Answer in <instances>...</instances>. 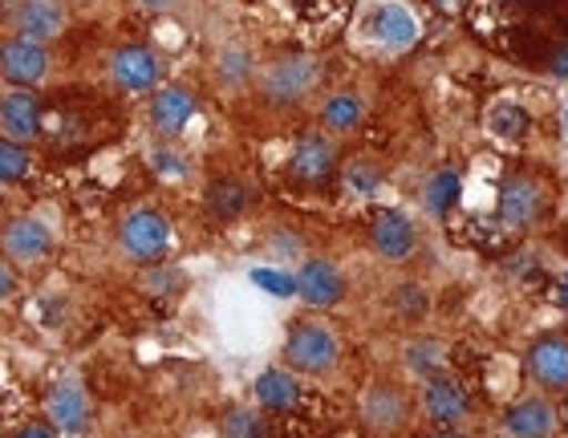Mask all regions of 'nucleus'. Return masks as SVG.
Wrapping results in <instances>:
<instances>
[{
    "instance_id": "c03bdc74",
    "label": "nucleus",
    "mask_w": 568,
    "mask_h": 438,
    "mask_svg": "<svg viewBox=\"0 0 568 438\" xmlns=\"http://www.w3.org/2000/svg\"><path fill=\"white\" fill-rule=\"evenodd\" d=\"M78 4H90V0H78Z\"/></svg>"
},
{
    "instance_id": "bb28decb",
    "label": "nucleus",
    "mask_w": 568,
    "mask_h": 438,
    "mask_svg": "<svg viewBox=\"0 0 568 438\" xmlns=\"http://www.w3.org/2000/svg\"><path fill=\"white\" fill-rule=\"evenodd\" d=\"M224 438H268V422H264L256 410H227L224 415Z\"/></svg>"
},
{
    "instance_id": "2f4dec72",
    "label": "nucleus",
    "mask_w": 568,
    "mask_h": 438,
    "mask_svg": "<svg viewBox=\"0 0 568 438\" xmlns=\"http://www.w3.org/2000/svg\"><path fill=\"white\" fill-rule=\"evenodd\" d=\"M179 281H183V276H179L175 268H154V273H146V288H151V293H175Z\"/></svg>"
},
{
    "instance_id": "b1692460",
    "label": "nucleus",
    "mask_w": 568,
    "mask_h": 438,
    "mask_svg": "<svg viewBox=\"0 0 568 438\" xmlns=\"http://www.w3.org/2000/svg\"><path fill=\"white\" fill-rule=\"evenodd\" d=\"M459 191H463L459 171H438V175H430V183H426V187H423V203H426V212L447 215L450 207L459 203Z\"/></svg>"
},
{
    "instance_id": "2eb2a0df",
    "label": "nucleus",
    "mask_w": 568,
    "mask_h": 438,
    "mask_svg": "<svg viewBox=\"0 0 568 438\" xmlns=\"http://www.w3.org/2000/svg\"><path fill=\"white\" fill-rule=\"evenodd\" d=\"M528 369H532V378L540 381L545 390H552V394L568 390V337L552 333V337L532 342V349H528Z\"/></svg>"
},
{
    "instance_id": "473e14b6",
    "label": "nucleus",
    "mask_w": 568,
    "mask_h": 438,
    "mask_svg": "<svg viewBox=\"0 0 568 438\" xmlns=\"http://www.w3.org/2000/svg\"><path fill=\"white\" fill-rule=\"evenodd\" d=\"M154 171H159V175H166V179H179V175H183V163H179L171 151H159V154H154Z\"/></svg>"
},
{
    "instance_id": "4c0bfd02",
    "label": "nucleus",
    "mask_w": 568,
    "mask_h": 438,
    "mask_svg": "<svg viewBox=\"0 0 568 438\" xmlns=\"http://www.w3.org/2000/svg\"><path fill=\"white\" fill-rule=\"evenodd\" d=\"M12 438H58V430H53V427H41V422H29V427H21Z\"/></svg>"
},
{
    "instance_id": "6e6552de",
    "label": "nucleus",
    "mask_w": 568,
    "mask_h": 438,
    "mask_svg": "<svg viewBox=\"0 0 568 438\" xmlns=\"http://www.w3.org/2000/svg\"><path fill=\"white\" fill-rule=\"evenodd\" d=\"M423 410L438 427H459L467 410H471V398L463 390V381L447 378V374H430L423 390Z\"/></svg>"
},
{
    "instance_id": "a211bd4d",
    "label": "nucleus",
    "mask_w": 568,
    "mask_h": 438,
    "mask_svg": "<svg viewBox=\"0 0 568 438\" xmlns=\"http://www.w3.org/2000/svg\"><path fill=\"white\" fill-rule=\"evenodd\" d=\"M362 422L369 430H382V435H390L406 422V398L398 386H374V390L362 398Z\"/></svg>"
},
{
    "instance_id": "423d86ee",
    "label": "nucleus",
    "mask_w": 568,
    "mask_h": 438,
    "mask_svg": "<svg viewBox=\"0 0 568 438\" xmlns=\"http://www.w3.org/2000/svg\"><path fill=\"white\" fill-rule=\"evenodd\" d=\"M545 215V187L528 175H508L499 187V220L508 227H532Z\"/></svg>"
},
{
    "instance_id": "f704fd0d",
    "label": "nucleus",
    "mask_w": 568,
    "mask_h": 438,
    "mask_svg": "<svg viewBox=\"0 0 568 438\" xmlns=\"http://www.w3.org/2000/svg\"><path fill=\"white\" fill-rule=\"evenodd\" d=\"M273 248H276V256H281V261H293V256H301V240H288V236H276L273 240Z\"/></svg>"
},
{
    "instance_id": "6ab92c4d",
    "label": "nucleus",
    "mask_w": 568,
    "mask_h": 438,
    "mask_svg": "<svg viewBox=\"0 0 568 438\" xmlns=\"http://www.w3.org/2000/svg\"><path fill=\"white\" fill-rule=\"evenodd\" d=\"M17 37H29V41H53L61 33V24H65V9H61L58 0H21V9H17Z\"/></svg>"
},
{
    "instance_id": "4be33fe9",
    "label": "nucleus",
    "mask_w": 568,
    "mask_h": 438,
    "mask_svg": "<svg viewBox=\"0 0 568 438\" xmlns=\"http://www.w3.org/2000/svg\"><path fill=\"white\" fill-rule=\"evenodd\" d=\"M244 207H248V191H244V183L240 179H212L207 183V212H212V220H220V224H227V220H240L244 215Z\"/></svg>"
},
{
    "instance_id": "20e7f679",
    "label": "nucleus",
    "mask_w": 568,
    "mask_h": 438,
    "mask_svg": "<svg viewBox=\"0 0 568 438\" xmlns=\"http://www.w3.org/2000/svg\"><path fill=\"white\" fill-rule=\"evenodd\" d=\"M284 357L301 374H325L337 366V337L325 325H296L284 342Z\"/></svg>"
},
{
    "instance_id": "1a4fd4ad",
    "label": "nucleus",
    "mask_w": 568,
    "mask_h": 438,
    "mask_svg": "<svg viewBox=\"0 0 568 438\" xmlns=\"http://www.w3.org/2000/svg\"><path fill=\"white\" fill-rule=\"evenodd\" d=\"M0 73L12 85H37L49 73V49L29 37H12L0 45Z\"/></svg>"
},
{
    "instance_id": "393cba45",
    "label": "nucleus",
    "mask_w": 568,
    "mask_h": 438,
    "mask_svg": "<svg viewBox=\"0 0 568 438\" xmlns=\"http://www.w3.org/2000/svg\"><path fill=\"white\" fill-rule=\"evenodd\" d=\"M288 9L301 17V21H308V24H337V21H345V12H349V0H284Z\"/></svg>"
},
{
    "instance_id": "f03ea898",
    "label": "nucleus",
    "mask_w": 568,
    "mask_h": 438,
    "mask_svg": "<svg viewBox=\"0 0 568 438\" xmlns=\"http://www.w3.org/2000/svg\"><path fill=\"white\" fill-rule=\"evenodd\" d=\"M119 248L139 264L163 261V252L171 248V220L154 207H139L119 224Z\"/></svg>"
},
{
    "instance_id": "c9c22d12",
    "label": "nucleus",
    "mask_w": 568,
    "mask_h": 438,
    "mask_svg": "<svg viewBox=\"0 0 568 438\" xmlns=\"http://www.w3.org/2000/svg\"><path fill=\"white\" fill-rule=\"evenodd\" d=\"M12 293H17V276H12L9 264H0V305H4Z\"/></svg>"
},
{
    "instance_id": "9d476101",
    "label": "nucleus",
    "mask_w": 568,
    "mask_h": 438,
    "mask_svg": "<svg viewBox=\"0 0 568 438\" xmlns=\"http://www.w3.org/2000/svg\"><path fill=\"white\" fill-rule=\"evenodd\" d=\"M110 78L126 94H146V90L159 85V58L146 45H122L110 58Z\"/></svg>"
},
{
    "instance_id": "c756f323",
    "label": "nucleus",
    "mask_w": 568,
    "mask_h": 438,
    "mask_svg": "<svg viewBox=\"0 0 568 438\" xmlns=\"http://www.w3.org/2000/svg\"><path fill=\"white\" fill-rule=\"evenodd\" d=\"M252 285L261 288V293H268V296H296L293 276L276 273V268H252Z\"/></svg>"
},
{
    "instance_id": "ea45409f",
    "label": "nucleus",
    "mask_w": 568,
    "mask_h": 438,
    "mask_svg": "<svg viewBox=\"0 0 568 438\" xmlns=\"http://www.w3.org/2000/svg\"><path fill=\"white\" fill-rule=\"evenodd\" d=\"M139 4H142L146 12H166V9H175L179 0H139Z\"/></svg>"
},
{
    "instance_id": "412c9836",
    "label": "nucleus",
    "mask_w": 568,
    "mask_h": 438,
    "mask_svg": "<svg viewBox=\"0 0 568 438\" xmlns=\"http://www.w3.org/2000/svg\"><path fill=\"white\" fill-rule=\"evenodd\" d=\"M252 390H256V403L273 415H284L301 403V381L293 378V369H264Z\"/></svg>"
},
{
    "instance_id": "f3484780",
    "label": "nucleus",
    "mask_w": 568,
    "mask_h": 438,
    "mask_svg": "<svg viewBox=\"0 0 568 438\" xmlns=\"http://www.w3.org/2000/svg\"><path fill=\"white\" fill-rule=\"evenodd\" d=\"M369 37H374L378 45H386V49H406V45H415L418 24H415V17H410V9H406V4H398V0H386V4H378V9H374V17H369Z\"/></svg>"
},
{
    "instance_id": "72a5a7b5",
    "label": "nucleus",
    "mask_w": 568,
    "mask_h": 438,
    "mask_svg": "<svg viewBox=\"0 0 568 438\" xmlns=\"http://www.w3.org/2000/svg\"><path fill=\"white\" fill-rule=\"evenodd\" d=\"M349 187H354V191H374V187H378V171H369V166H354V171H349Z\"/></svg>"
},
{
    "instance_id": "f8f14e48",
    "label": "nucleus",
    "mask_w": 568,
    "mask_h": 438,
    "mask_svg": "<svg viewBox=\"0 0 568 438\" xmlns=\"http://www.w3.org/2000/svg\"><path fill=\"white\" fill-rule=\"evenodd\" d=\"M296 296L313 308H329L345 296V276L337 273V264L329 261H308L301 264V273L293 276Z\"/></svg>"
},
{
    "instance_id": "58836bf2",
    "label": "nucleus",
    "mask_w": 568,
    "mask_h": 438,
    "mask_svg": "<svg viewBox=\"0 0 568 438\" xmlns=\"http://www.w3.org/2000/svg\"><path fill=\"white\" fill-rule=\"evenodd\" d=\"M471 4V0H430V9H438V12H447V17H455V12H463Z\"/></svg>"
},
{
    "instance_id": "f257e3e1",
    "label": "nucleus",
    "mask_w": 568,
    "mask_h": 438,
    "mask_svg": "<svg viewBox=\"0 0 568 438\" xmlns=\"http://www.w3.org/2000/svg\"><path fill=\"white\" fill-rule=\"evenodd\" d=\"M471 24L508 61L548 70L552 53L568 45V0H479Z\"/></svg>"
},
{
    "instance_id": "cd10ccee",
    "label": "nucleus",
    "mask_w": 568,
    "mask_h": 438,
    "mask_svg": "<svg viewBox=\"0 0 568 438\" xmlns=\"http://www.w3.org/2000/svg\"><path fill=\"white\" fill-rule=\"evenodd\" d=\"M29 175V151L24 143H12L0 134V183H17V179Z\"/></svg>"
},
{
    "instance_id": "e433bc0d",
    "label": "nucleus",
    "mask_w": 568,
    "mask_h": 438,
    "mask_svg": "<svg viewBox=\"0 0 568 438\" xmlns=\"http://www.w3.org/2000/svg\"><path fill=\"white\" fill-rule=\"evenodd\" d=\"M548 73H552V78H568V45H560L557 53H552V61H548Z\"/></svg>"
},
{
    "instance_id": "39448f33",
    "label": "nucleus",
    "mask_w": 568,
    "mask_h": 438,
    "mask_svg": "<svg viewBox=\"0 0 568 438\" xmlns=\"http://www.w3.org/2000/svg\"><path fill=\"white\" fill-rule=\"evenodd\" d=\"M0 248L12 264H41L53 252V232L33 215H17L0 232Z\"/></svg>"
},
{
    "instance_id": "7ed1b4c3",
    "label": "nucleus",
    "mask_w": 568,
    "mask_h": 438,
    "mask_svg": "<svg viewBox=\"0 0 568 438\" xmlns=\"http://www.w3.org/2000/svg\"><path fill=\"white\" fill-rule=\"evenodd\" d=\"M333 171H337V146H333L325 134H305V139H296L293 154H288V179H293V183L317 191L329 183Z\"/></svg>"
},
{
    "instance_id": "0eeeda50",
    "label": "nucleus",
    "mask_w": 568,
    "mask_h": 438,
    "mask_svg": "<svg viewBox=\"0 0 568 438\" xmlns=\"http://www.w3.org/2000/svg\"><path fill=\"white\" fill-rule=\"evenodd\" d=\"M45 415H49V427L58 430V435L78 438L90 430V398L82 394V386L58 381V386L45 394Z\"/></svg>"
},
{
    "instance_id": "9b49d317",
    "label": "nucleus",
    "mask_w": 568,
    "mask_h": 438,
    "mask_svg": "<svg viewBox=\"0 0 568 438\" xmlns=\"http://www.w3.org/2000/svg\"><path fill=\"white\" fill-rule=\"evenodd\" d=\"M369 244H374V252H378L382 261L398 264L415 252L418 232L403 212H378L374 215V224H369Z\"/></svg>"
},
{
    "instance_id": "79ce46f5",
    "label": "nucleus",
    "mask_w": 568,
    "mask_h": 438,
    "mask_svg": "<svg viewBox=\"0 0 568 438\" xmlns=\"http://www.w3.org/2000/svg\"><path fill=\"white\" fill-rule=\"evenodd\" d=\"M560 301H565V308H568V276L560 281Z\"/></svg>"
},
{
    "instance_id": "37998d69",
    "label": "nucleus",
    "mask_w": 568,
    "mask_h": 438,
    "mask_svg": "<svg viewBox=\"0 0 568 438\" xmlns=\"http://www.w3.org/2000/svg\"><path fill=\"white\" fill-rule=\"evenodd\" d=\"M565 134H568V110H565Z\"/></svg>"
},
{
    "instance_id": "dca6fc26",
    "label": "nucleus",
    "mask_w": 568,
    "mask_h": 438,
    "mask_svg": "<svg viewBox=\"0 0 568 438\" xmlns=\"http://www.w3.org/2000/svg\"><path fill=\"white\" fill-rule=\"evenodd\" d=\"M191 119H195V98H191V90H183V85H163V90H154V98H151L154 131L166 134V139H175V134L187 131Z\"/></svg>"
},
{
    "instance_id": "aec40b11",
    "label": "nucleus",
    "mask_w": 568,
    "mask_h": 438,
    "mask_svg": "<svg viewBox=\"0 0 568 438\" xmlns=\"http://www.w3.org/2000/svg\"><path fill=\"white\" fill-rule=\"evenodd\" d=\"M504 427H508L511 438H552L557 430V415L545 398H524L504 415Z\"/></svg>"
},
{
    "instance_id": "c85d7f7f",
    "label": "nucleus",
    "mask_w": 568,
    "mask_h": 438,
    "mask_svg": "<svg viewBox=\"0 0 568 438\" xmlns=\"http://www.w3.org/2000/svg\"><path fill=\"white\" fill-rule=\"evenodd\" d=\"M438 361H443V349H438V342H410V349H406V366L415 369V374H438Z\"/></svg>"
},
{
    "instance_id": "ddd939ff",
    "label": "nucleus",
    "mask_w": 568,
    "mask_h": 438,
    "mask_svg": "<svg viewBox=\"0 0 568 438\" xmlns=\"http://www.w3.org/2000/svg\"><path fill=\"white\" fill-rule=\"evenodd\" d=\"M41 122H45V110L29 90H12V94L0 98V134L12 139V143H29L41 134Z\"/></svg>"
},
{
    "instance_id": "a878e982",
    "label": "nucleus",
    "mask_w": 568,
    "mask_h": 438,
    "mask_svg": "<svg viewBox=\"0 0 568 438\" xmlns=\"http://www.w3.org/2000/svg\"><path fill=\"white\" fill-rule=\"evenodd\" d=\"M362 114H366V110H362V102H357V98H349V94H333L329 102H325V106H321V122H325V126H329V131H354L357 122H362Z\"/></svg>"
},
{
    "instance_id": "a19ab883",
    "label": "nucleus",
    "mask_w": 568,
    "mask_h": 438,
    "mask_svg": "<svg viewBox=\"0 0 568 438\" xmlns=\"http://www.w3.org/2000/svg\"><path fill=\"white\" fill-rule=\"evenodd\" d=\"M438 438H467V435H459L455 427H443V435H438Z\"/></svg>"
},
{
    "instance_id": "5701e85b",
    "label": "nucleus",
    "mask_w": 568,
    "mask_h": 438,
    "mask_svg": "<svg viewBox=\"0 0 568 438\" xmlns=\"http://www.w3.org/2000/svg\"><path fill=\"white\" fill-rule=\"evenodd\" d=\"M487 131L499 134V139H508V143H520L524 134L532 131V114H528L520 102H499V106H491V114H487Z\"/></svg>"
},
{
    "instance_id": "7c9ffc66",
    "label": "nucleus",
    "mask_w": 568,
    "mask_h": 438,
    "mask_svg": "<svg viewBox=\"0 0 568 438\" xmlns=\"http://www.w3.org/2000/svg\"><path fill=\"white\" fill-rule=\"evenodd\" d=\"M248 53H240V49H232V53H224V61H220V70H224L227 82H244L248 78Z\"/></svg>"
},
{
    "instance_id": "4468645a",
    "label": "nucleus",
    "mask_w": 568,
    "mask_h": 438,
    "mask_svg": "<svg viewBox=\"0 0 568 438\" xmlns=\"http://www.w3.org/2000/svg\"><path fill=\"white\" fill-rule=\"evenodd\" d=\"M313 78H317V70H313L308 58H284V61H276L273 70H268V78H264V98H268V102H281V106L301 102V98L313 90Z\"/></svg>"
}]
</instances>
